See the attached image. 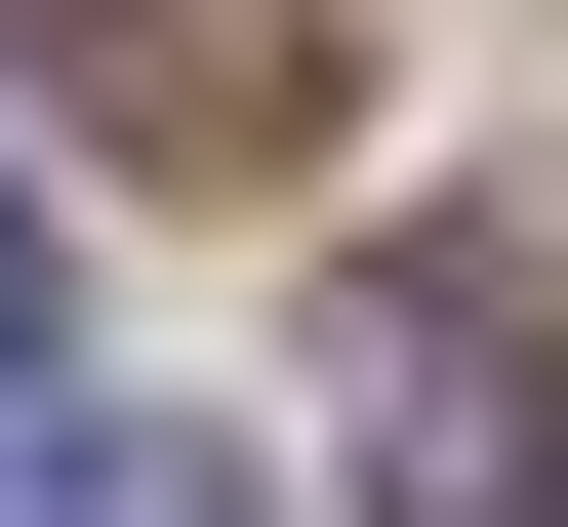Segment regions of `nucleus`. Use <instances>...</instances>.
I'll return each mask as SVG.
<instances>
[{"mask_svg": "<svg viewBox=\"0 0 568 527\" xmlns=\"http://www.w3.org/2000/svg\"><path fill=\"white\" fill-rule=\"evenodd\" d=\"M325 446H366V527H568L528 284H487V244H366V284H325Z\"/></svg>", "mask_w": 568, "mask_h": 527, "instance_id": "1", "label": "nucleus"}, {"mask_svg": "<svg viewBox=\"0 0 568 527\" xmlns=\"http://www.w3.org/2000/svg\"><path fill=\"white\" fill-rule=\"evenodd\" d=\"M0 82L82 163H163V203H284L325 163V0H0Z\"/></svg>", "mask_w": 568, "mask_h": 527, "instance_id": "2", "label": "nucleus"}, {"mask_svg": "<svg viewBox=\"0 0 568 527\" xmlns=\"http://www.w3.org/2000/svg\"><path fill=\"white\" fill-rule=\"evenodd\" d=\"M0 527H244V446H203V406H41V365H0Z\"/></svg>", "mask_w": 568, "mask_h": 527, "instance_id": "3", "label": "nucleus"}, {"mask_svg": "<svg viewBox=\"0 0 568 527\" xmlns=\"http://www.w3.org/2000/svg\"><path fill=\"white\" fill-rule=\"evenodd\" d=\"M0 365H41V203H0Z\"/></svg>", "mask_w": 568, "mask_h": 527, "instance_id": "4", "label": "nucleus"}]
</instances>
